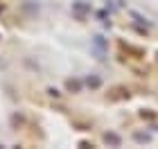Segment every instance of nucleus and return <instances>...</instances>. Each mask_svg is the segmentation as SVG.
Wrapping results in <instances>:
<instances>
[{
    "label": "nucleus",
    "mask_w": 158,
    "mask_h": 149,
    "mask_svg": "<svg viewBox=\"0 0 158 149\" xmlns=\"http://www.w3.org/2000/svg\"><path fill=\"white\" fill-rule=\"evenodd\" d=\"M66 88H68V90H79V84H77V81H73V79H68Z\"/></svg>",
    "instance_id": "2"
},
{
    "label": "nucleus",
    "mask_w": 158,
    "mask_h": 149,
    "mask_svg": "<svg viewBox=\"0 0 158 149\" xmlns=\"http://www.w3.org/2000/svg\"><path fill=\"white\" fill-rule=\"evenodd\" d=\"M20 9H23L25 14H30V16H36L39 14V5L34 2V0H25V2L20 5Z\"/></svg>",
    "instance_id": "1"
}]
</instances>
